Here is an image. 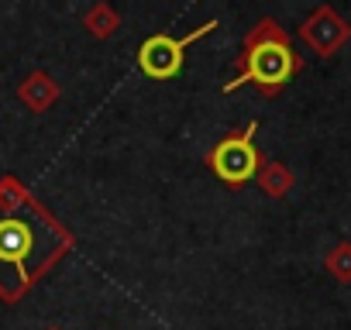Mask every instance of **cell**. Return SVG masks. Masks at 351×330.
I'll return each mask as SVG.
<instances>
[{"label":"cell","instance_id":"cell-1","mask_svg":"<svg viewBox=\"0 0 351 330\" xmlns=\"http://www.w3.org/2000/svg\"><path fill=\"white\" fill-rule=\"evenodd\" d=\"M296 73H300V55L289 49V38L279 31L276 21H262L245 42L238 79L228 83L224 90L231 93V90L245 86V83H255L265 97H276Z\"/></svg>","mask_w":351,"mask_h":330},{"label":"cell","instance_id":"cell-2","mask_svg":"<svg viewBox=\"0 0 351 330\" xmlns=\"http://www.w3.org/2000/svg\"><path fill=\"white\" fill-rule=\"evenodd\" d=\"M45 262L42 227L28 217H0V272L14 268L21 282H32L35 265Z\"/></svg>","mask_w":351,"mask_h":330},{"label":"cell","instance_id":"cell-3","mask_svg":"<svg viewBox=\"0 0 351 330\" xmlns=\"http://www.w3.org/2000/svg\"><path fill=\"white\" fill-rule=\"evenodd\" d=\"M255 138V124H248V131H234L228 134L207 158V165L214 169L217 179L231 183V186H245L248 179L258 176V151L252 144Z\"/></svg>","mask_w":351,"mask_h":330},{"label":"cell","instance_id":"cell-4","mask_svg":"<svg viewBox=\"0 0 351 330\" xmlns=\"http://www.w3.org/2000/svg\"><path fill=\"white\" fill-rule=\"evenodd\" d=\"M210 28H217V21H207L204 28H197V31L186 35V38H169V35H152V38H145V45L138 49V66H141V73H145L148 79H172V76H180L186 45H193L197 38H204Z\"/></svg>","mask_w":351,"mask_h":330},{"label":"cell","instance_id":"cell-5","mask_svg":"<svg viewBox=\"0 0 351 330\" xmlns=\"http://www.w3.org/2000/svg\"><path fill=\"white\" fill-rule=\"evenodd\" d=\"M303 42L317 52V55H334L344 42H348V35H351V28H348V21H341L330 8H317L313 14H310V21L303 25Z\"/></svg>","mask_w":351,"mask_h":330},{"label":"cell","instance_id":"cell-6","mask_svg":"<svg viewBox=\"0 0 351 330\" xmlns=\"http://www.w3.org/2000/svg\"><path fill=\"white\" fill-rule=\"evenodd\" d=\"M327 272L337 279V282H351V244L344 241V244H337L330 255H327Z\"/></svg>","mask_w":351,"mask_h":330},{"label":"cell","instance_id":"cell-7","mask_svg":"<svg viewBox=\"0 0 351 330\" xmlns=\"http://www.w3.org/2000/svg\"><path fill=\"white\" fill-rule=\"evenodd\" d=\"M262 183H265V190H269L272 196H282V193H289V186H293V176L286 173V165L272 162L269 169L262 173Z\"/></svg>","mask_w":351,"mask_h":330}]
</instances>
